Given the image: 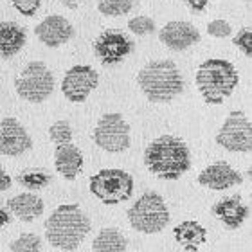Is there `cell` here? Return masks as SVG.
Returning <instances> with one entry per match:
<instances>
[{"label": "cell", "instance_id": "6da1fadb", "mask_svg": "<svg viewBox=\"0 0 252 252\" xmlns=\"http://www.w3.org/2000/svg\"><path fill=\"white\" fill-rule=\"evenodd\" d=\"M144 166L160 180H179L191 168V152L180 137L160 135L144 150Z\"/></svg>", "mask_w": 252, "mask_h": 252}, {"label": "cell", "instance_id": "7a4b0ae2", "mask_svg": "<svg viewBox=\"0 0 252 252\" xmlns=\"http://www.w3.org/2000/svg\"><path fill=\"white\" fill-rule=\"evenodd\" d=\"M92 231V221L78 204H62L45 221V240L54 249L72 252Z\"/></svg>", "mask_w": 252, "mask_h": 252}, {"label": "cell", "instance_id": "3957f363", "mask_svg": "<svg viewBox=\"0 0 252 252\" xmlns=\"http://www.w3.org/2000/svg\"><path fill=\"white\" fill-rule=\"evenodd\" d=\"M137 83L148 101L164 105L184 92V78L171 60L148 62L137 74Z\"/></svg>", "mask_w": 252, "mask_h": 252}, {"label": "cell", "instance_id": "277c9868", "mask_svg": "<svg viewBox=\"0 0 252 252\" xmlns=\"http://www.w3.org/2000/svg\"><path fill=\"white\" fill-rule=\"evenodd\" d=\"M240 83L236 67L221 58L205 60L196 70V87L207 105H221Z\"/></svg>", "mask_w": 252, "mask_h": 252}, {"label": "cell", "instance_id": "5b68a950", "mask_svg": "<svg viewBox=\"0 0 252 252\" xmlns=\"http://www.w3.org/2000/svg\"><path fill=\"white\" fill-rule=\"evenodd\" d=\"M131 229L142 234H157L169 225L171 215L164 198L155 191H146L133 202L128 213Z\"/></svg>", "mask_w": 252, "mask_h": 252}, {"label": "cell", "instance_id": "8992f818", "mask_svg": "<svg viewBox=\"0 0 252 252\" xmlns=\"http://www.w3.org/2000/svg\"><path fill=\"white\" fill-rule=\"evenodd\" d=\"M133 177L119 168L99 169L90 177V193L105 205L123 204L133 193Z\"/></svg>", "mask_w": 252, "mask_h": 252}, {"label": "cell", "instance_id": "52a82bcc", "mask_svg": "<svg viewBox=\"0 0 252 252\" xmlns=\"http://www.w3.org/2000/svg\"><path fill=\"white\" fill-rule=\"evenodd\" d=\"M15 90L24 101L43 103L54 92V74L43 62H31L15 79Z\"/></svg>", "mask_w": 252, "mask_h": 252}, {"label": "cell", "instance_id": "ba28073f", "mask_svg": "<svg viewBox=\"0 0 252 252\" xmlns=\"http://www.w3.org/2000/svg\"><path fill=\"white\" fill-rule=\"evenodd\" d=\"M92 139L97 144V148L105 150V152L123 153L131 144L130 125L126 123V119L119 112L105 114L95 125Z\"/></svg>", "mask_w": 252, "mask_h": 252}, {"label": "cell", "instance_id": "9c48e42d", "mask_svg": "<svg viewBox=\"0 0 252 252\" xmlns=\"http://www.w3.org/2000/svg\"><path fill=\"white\" fill-rule=\"evenodd\" d=\"M216 144L232 153L252 150V125L243 110H232L216 133Z\"/></svg>", "mask_w": 252, "mask_h": 252}, {"label": "cell", "instance_id": "30bf717a", "mask_svg": "<svg viewBox=\"0 0 252 252\" xmlns=\"http://www.w3.org/2000/svg\"><path fill=\"white\" fill-rule=\"evenodd\" d=\"M99 74L90 65H74L62 79V92L70 103H85L97 89Z\"/></svg>", "mask_w": 252, "mask_h": 252}, {"label": "cell", "instance_id": "8fae6325", "mask_svg": "<svg viewBox=\"0 0 252 252\" xmlns=\"http://www.w3.org/2000/svg\"><path fill=\"white\" fill-rule=\"evenodd\" d=\"M133 51V42L121 29H106L95 38L94 53L103 65H117Z\"/></svg>", "mask_w": 252, "mask_h": 252}, {"label": "cell", "instance_id": "7c38bea8", "mask_svg": "<svg viewBox=\"0 0 252 252\" xmlns=\"http://www.w3.org/2000/svg\"><path fill=\"white\" fill-rule=\"evenodd\" d=\"M32 148V139L26 126L15 117H5L0 121V155L20 157Z\"/></svg>", "mask_w": 252, "mask_h": 252}, {"label": "cell", "instance_id": "4fadbf2b", "mask_svg": "<svg viewBox=\"0 0 252 252\" xmlns=\"http://www.w3.org/2000/svg\"><path fill=\"white\" fill-rule=\"evenodd\" d=\"M200 32L198 29L191 24V22L184 20H173L168 22L166 26L158 31V40L175 53L186 51V49L193 47L194 43L200 42Z\"/></svg>", "mask_w": 252, "mask_h": 252}, {"label": "cell", "instance_id": "5bb4252c", "mask_svg": "<svg viewBox=\"0 0 252 252\" xmlns=\"http://www.w3.org/2000/svg\"><path fill=\"white\" fill-rule=\"evenodd\" d=\"M242 182V173H238L236 169L225 160L209 164L198 175V184L207 189H213V191H225V189H231L234 186H240Z\"/></svg>", "mask_w": 252, "mask_h": 252}, {"label": "cell", "instance_id": "9a60e30c", "mask_svg": "<svg viewBox=\"0 0 252 252\" xmlns=\"http://www.w3.org/2000/svg\"><path fill=\"white\" fill-rule=\"evenodd\" d=\"M34 34L45 47L56 49L74 36V27L62 15H51L34 27Z\"/></svg>", "mask_w": 252, "mask_h": 252}, {"label": "cell", "instance_id": "2e32d148", "mask_svg": "<svg viewBox=\"0 0 252 252\" xmlns=\"http://www.w3.org/2000/svg\"><path fill=\"white\" fill-rule=\"evenodd\" d=\"M54 168L65 180H74L83 169V153L74 142H63L54 148Z\"/></svg>", "mask_w": 252, "mask_h": 252}, {"label": "cell", "instance_id": "e0dca14e", "mask_svg": "<svg viewBox=\"0 0 252 252\" xmlns=\"http://www.w3.org/2000/svg\"><path fill=\"white\" fill-rule=\"evenodd\" d=\"M213 215L223 223L225 229H240L245 223L249 207L242 202L240 196H227L213 205Z\"/></svg>", "mask_w": 252, "mask_h": 252}, {"label": "cell", "instance_id": "ac0fdd59", "mask_svg": "<svg viewBox=\"0 0 252 252\" xmlns=\"http://www.w3.org/2000/svg\"><path fill=\"white\" fill-rule=\"evenodd\" d=\"M7 209H9V215L16 216L20 221L31 223V221H34L43 215L45 204H43L40 194L22 193L7 200Z\"/></svg>", "mask_w": 252, "mask_h": 252}, {"label": "cell", "instance_id": "d6986e66", "mask_svg": "<svg viewBox=\"0 0 252 252\" xmlns=\"http://www.w3.org/2000/svg\"><path fill=\"white\" fill-rule=\"evenodd\" d=\"M26 29L16 22H0V56L9 60L26 47Z\"/></svg>", "mask_w": 252, "mask_h": 252}, {"label": "cell", "instance_id": "ffe728a7", "mask_svg": "<svg viewBox=\"0 0 252 252\" xmlns=\"http://www.w3.org/2000/svg\"><path fill=\"white\" fill-rule=\"evenodd\" d=\"M173 236L177 240L180 247L188 252H198L207 240V229L204 225H200L198 221L194 220H184L182 223L175 225Z\"/></svg>", "mask_w": 252, "mask_h": 252}, {"label": "cell", "instance_id": "44dd1931", "mask_svg": "<svg viewBox=\"0 0 252 252\" xmlns=\"http://www.w3.org/2000/svg\"><path fill=\"white\" fill-rule=\"evenodd\" d=\"M128 242L125 234L116 227H105L97 232V236L92 240V251L94 252H126Z\"/></svg>", "mask_w": 252, "mask_h": 252}, {"label": "cell", "instance_id": "7402d4cb", "mask_svg": "<svg viewBox=\"0 0 252 252\" xmlns=\"http://www.w3.org/2000/svg\"><path fill=\"white\" fill-rule=\"evenodd\" d=\"M16 182L20 186H24L26 189L36 191V189H43L45 186H49L51 182V175L43 169H26L16 177Z\"/></svg>", "mask_w": 252, "mask_h": 252}, {"label": "cell", "instance_id": "603a6c76", "mask_svg": "<svg viewBox=\"0 0 252 252\" xmlns=\"http://www.w3.org/2000/svg\"><path fill=\"white\" fill-rule=\"evenodd\" d=\"M135 5V0H97V11L105 16H125Z\"/></svg>", "mask_w": 252, "mask_h": 252}, {"label": "cell", "instance_id": "cb8c5ba5", "mask_svg": "<svg viewBox=\"0 0 252 252\" xmlns=\"http://www.w3.org/2000/svg\"><path fill=\"white\" fill-rule=\"evenodd\" d=\"M11 252H42V238L34 232H24L9 243Z\"/></svg>", "mask_w": 252, "mask_h": 252}, {"label": "cell", "instance_id": "d4e9b609", "mask_svg": "<svg viewBox=\"0 0 252 252\" xmlns=\"http://www.w3.org/2000/svg\"><path fill=\"white\" fill-rule=\"evenodd\" d=\"M49 139H51L54 144L72 142V128H70L68 121L62 119V121H56L54 125L49 126Z\"/></svg>", "mask_w": 252, "mask_h": 252}, {"label": "cell", "instance_id": "484cf974", "mask_svg": "<svg viewBox=\"0 0 252 252\" xmlns=\"http://www.w3.org/2000/svg\"><path fill=\"white\" fill-rule=\"evenodd\" d=\"M128 31L137 34V36H148L155 32V22L150 16H135L128 20Z\"/></svg>", "mask_w": 252, "mask_h": 252}, {"label": "cell", "instance_id": "4316f807", "mask_svg": "<svg viewBox=\"0 0 252 252\" xmlns=\"http://www.w3.org/2000/svg\"><path fill=\"white\" fill-rule=\"evenodd\" d=\"M232 43H234L245 56H251L252 54V29L251 27L240 29V32L232 38Z\"/></svg>", "mask_w": 252, "mask_h": 252}, {"label": "cell", "instance_id": "83f0119b", "mask_svg": "<svg viewBox=\"0 0 252 252\" xmlns=\"http://www.w3.org/2000/svg\"><path fill=\"white\" fill-rule=\"evenodd\" d=\"M232 27L227 20H221V18H216V20L209 22L207 24V34L215 38H227L231 36Z\"/></svg>", "mask_w": 252, "mask_h": 252}, {"label": "cell", "instance_id": "f1b7e54d", "mask_svg": "<svg viewBox=\"0 0 252 252\" xmlns=\"http://www.w3.org/2000/svg\"><path fill=\"white\" fill-rule=\"evenodd\" d=\"M9 2L24 16H34L42 5V0H9Z\"/></svg>", "mask_w": 252, "mask_h": 252}, {"label": "cell", "instance_id": "f546056e", "mask_svg": "<svg viewBox=\"0 0 252 252\" xmlns=\"http://www.w3.org/2000/svg\"><path fill=\"white\" fill-rule=\"evenodd\" d=\"M186 2H188V5L191 7V11H194V13L204 11L205 7H207V4H209V0H186Z\"/></svg>", "mask_w": 252, "mask_h": 252}, {"label": "cell", "instance_id": "4dcf8cb0", "mask_svg": "<svg viewBox=\"0 0 252 252\" xmlns=\"http://www.w3.org/2000/svg\"><path fill=\"white\" fill-rule=\"evenodd\" d=\"M11 184H13V180H11V177L7 173H5L4 169L0 168V193H4V191H7V189L11 188Z\"/></svg>", "mask_w": 252, "mask_h": 252}, {"label": "cell", "instance_id": "1f68e13d", "mask_svg": "<svg viewBox=\"0 0 252 252\" xmlns=\"http://www.w3.org/2000/svg\"><path fill=\"white\" fill-rule=\"evenodd\" d=\"M11 220V215H9V211L4 209L2 205H0V229H4L7 223H9Z\"/></svg>", "mask_w": 252, "mask_h": 252}, {"label": "cell", "instance_id": "d6a6232c", "mask_svg": "<svg viewBox=\"0 0 252 252\" xmlns=\"http://www.w3.org/2000/svg\"><path fill=\"white\" fill-rule=\"evenodd\" d=\"M58 2H62L63 5H67V7H70V9H74V7H78V4L81 2V0H58Z\"/></svg>", "mask_w": 252, "mask_h": 252}]
</instances>
